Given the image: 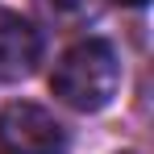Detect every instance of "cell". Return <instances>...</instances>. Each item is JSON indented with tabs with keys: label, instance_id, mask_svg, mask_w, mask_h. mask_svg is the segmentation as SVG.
Masks as SVG:
<instances>
[{
	"label": "cell",
	"instance_id": "obj_1",
	"mask_svg": "<svg viewBox=\"0 0 154 154\" xmlns=\"http://www.w3.org/2000/svg\"><path fill=\"white\" fill-rule=\"evenodd\" d=\"M121 88V58L112 42L104 38H83L54 63L50 92L75 112H100L112 104Z\"/></svg>",
	"mask_w": 154,
	"mask_h": 154
},
{
	"label": "cell",
	"instance_id": "obj_2",
	"mask_svg": "<svg viewBox=\"0 0 154 154\" xmlns=\"http://www.w3.org/2000/svg\"><path fill=\"white\" fill-rule=\"evenodd\" d=\"M67 129L42 104L13 100L0 108V154H63Z\"/></svg>",
	"mask_w": 154,
	"mask_h": 154
},
{
	"label": "cell",
	"instance_id": "obj_3",
	"mask_svg": "<svg viewBox=\"0 0 154 154\" xmlns=\"http://www.w3.org/2000/svg\"><path fill=\"white\" fill-rule=\"evenodd\" d=\"M38 58H42V33L21 13L0 8V79L13 83V79L33 75Z\"/></svg>",
	"mask_w": 154,
	"mask_h": 154
},
{
	"label": "cell",
	"instance_id": "obj_4",
	"mask_svg": "<svg viewBox=\"0 0 154 154\" xmlns=\"http://www.w3.org/2000/svg\"><path fill=\"white\" fill-rule=\"evenodd\" d=\"M38 8L58 25H71V21H83L92 13V0H38Z\"/></svg>",
	"mask_w": 154,
	"mask_h": 154
},
{
	"label": "cell",
	"instance_id": "obj_5",
	"mask_svg": "<svg viewBox=\"0 0 154 154\" xmlns=\"http://www.w3.org/2000/svg\"><path fill=\"white\" fill-rule=\"evenodd\" d=\"M117 4H133V8H137V4H146V0H117Z\"/></svg>",
	"mask_w": 154,
	"mask_h": 154
}]
</instances>
